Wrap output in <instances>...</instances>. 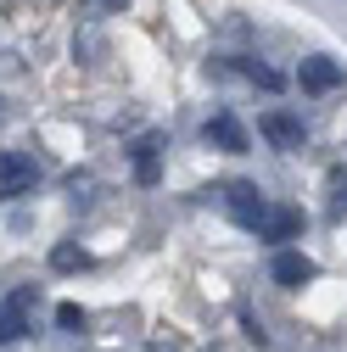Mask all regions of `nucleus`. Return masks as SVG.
<instances>
[{
  "instance_id": "f257e3e1",
  "label": "nucleus",
  "mask_w": 347,
  "mask_h": 352,
  "mask_svg": "<svg viewBox=\"0 0 347 352\" xmlns=\"http://www.w3.org/2000/svg\"><path fill=\"white\" fill-rule=\"evenodd\" d=\"M224 207H230L235 224H246L257 241H291V235L302 230V212H297V207H280V201H269V196H257L252 185H230Z\"/></svg>"
},
{
  "instance_id": "f03ea898",
  "label": "nucleus",
  "mask_w": 347,
  "mask_h": 352,
  "mask_svg": "<svg viewBox=\"0 0 347 352\" xmlns=\"http://www.w3.org/2000/svg\"><path fill=\"white\" fill-rule=\"evenodd\" d=\"M34 307H39V296H34L28 285L0 296V341H23V336L34 330Z\"/></svg>"
},
{
  "instance_id": "7ed1b4c3",
  "label": "nucleus",
  "mask_w": 347,
  "mask_h": 352,
  "mask_svg": "<svg viewBox=\"0 0 347 352\" xmlns=\"http://www.w3.org/2000/svg\"><path fill=\"white\" fill-rule=\"evenodd\" d=\"M39 185V168L28 151H0V201H17Z\"/></svg>"
},
{
  "instance_id": "20e7f679",
  "label": "nucleus",
  "mask_w": 347,
  "mask_h": 352,
  "mask_svg": "<svg viewBox=\"0 0 347 352\" xmlns=\"http://www.w3.org/2000/svg\"><path fill=\"white\" fill-rule=\"evenodd\" d=\"M269 274H275V285H286V291H297V285H308L319 269H314V257H302V252H275V263H269Z\"/></svg>"
},
{
  "instance_id": "39448f33",
  "label": "nucleus",
  "mask_w": 347,
  "mask_h": 352,
  "mask_svg": "<svg viewBox=\"0 0 347 352\" xmlns=\"http://www.w3.org/2000/svg\"><path fill=\"white\" fill-rule=\"evenodd\" d=\"M264 140L275 146V151H302V118H291V112H269L264 118Z\"/></svg>"
},
{
  "instance_id": "423d86ee",
  "label": "nucleus",
  "mask_w": 347,
  "mask_h": 352,
  "mask_svg": "<svg viewBox=\"0 0 347 352\" xmlns=\"http://www.w3.org/2000/svg\"><path fill=\"white\" fill-rule=\"evenodd\" d=\"M297 84H302V90H314V96H325V90L341 84V67H336L330 56H308V62L297 67Z\"/></svg>"
},
{
  "instance_id": "0eeeda50",
  "label": "nucleus",
  "mask_w": 347,
  "mask_h": 352,
  "mask_svg": "<svg viewBox=\"0 0 347 352\" xmlns=\"http://www.w3.org/2000/svg\"><path fill=\"white\" fill-rule=\"evenodd\" d=\"M207 140L219 146V151H246V129H241L230 112H213V118H207Z\"/></svg>"
},
{
  "instance_id": "6e6552de",
  "label": "nucleus",
  "mask_w": 347,
  "mask_h": 352,
  "mask_svg": "<svg viewBox=\"0 0 347 352\" xmlns=\"http://www.w3.org/2000/svg\"><path fill=\"white\" fill-rule=\"evenodd\" d=\"M325 185H330V212H347V168H330Z\"/></svg>"
},
{
  "instance_id": "1a4fd4ad",
  "label": "nucleus",
  "mask_w": 347,
  "mask_h": 352,
  "mask_svg": "<svg viewBox=\"0 0 347 352\" xmlns=\"http://www.w3.org/2000/svg\"><path fill=\"white\" fill-rule=\"evenodd\" d=\"M51 269H62V274H67V269H84V252H78L73 241H62V246L51 252Z\"/></svg>"
},
{
  "instance_id": "9d476101",
  "label": "nucleus",
  "mask_w": 347,
  "mask_h": 352,
  "mask_svg": "<svg viewBox=\"0 0 347 352\" xmlns=\"http://www.w3.org/2000/svg\"><path fill=\"white\" fill-rule=\"evenodd\" d=\"M56 324H62V330H73V336H78V330H84V324H90V314H84V307H73V302H62V307H56Z\"/></svg>"
},
{
  "instance_id": "9b49d317",
  "label": "nucleus",
  "mask_w": 347,
  "mask_h": 352,
  "mask_svg": "<svg viewBox=\"0 0 347 352\" xmlns=\"http://www.w3.org/2000/svg\"><path fill=\"white\" fill-rule=\"evenodd\" d=\"M241 73H246L252 84H264V90H280V73H269V67H257V62H241Z\"/></svg>"
},
{
  "instance_id": "f8f14e48",
  "label": "nucleus",
  "mask_w": 347,
  "mask_h": 352,
  "mask_svg": "<svg viewBox=\"0 0 347 352\" xmlns=\"http://www.w3.org/2000/svg\"><path fill=\"white\" fill-rule=\"evenodd\" d=\"M140 179H146V185L157 179V146H140Z\"/></svg>"
},
{
  "instance_id": "ddd939ff",
  "label": "nucleus",
  "mask_w": 347,
  "mask_h": 352,
  "mask_svg": "<svg viewBox=\"0 0 347 352\" xmlns=\"http://www.w3.org/2000/svg\"><path fill=\"white\" fill-rule=\"evenodd\" d=\"M129 6V0H84V12H90V17H107V12H123Z\"/></svg>"
},
{
  "instance_id": "4468645a",
  "label": "nucleus",
  "mask_w": 347,
  "mask_h": 352,
  "mask_svg": "<svg viewBox=\"0 0 347 352\" xmlns=\"http://www.w3.org/2000/svg\"><path fill=\"white\" fill-rule=\"evenodd\" d=\"M17 6H62V0H0V12H17Z\"/></svg>"
}]
</instances>
